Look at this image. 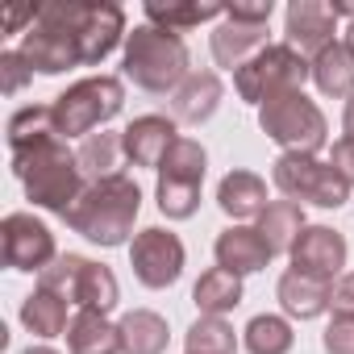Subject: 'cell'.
Returning <instances> with one entry per match:
<instances>
[{
    "label": "cell",
    "mask_w": 354,
    "mask_h": 354,
    "mask_svg": "<svg viewBox=\"0 0 354 354\" xmlns=\"http://www.w3.org/2000/svg\"><path fill=\"white\" fill-rule=\"evenodd\" d=\"M13 158V175L26 184V196L46 209V213H59L67 217L71 205L84 196L88 180H84V171H80V158L67 150V142L59 133L34 142V146H21V150H9Z\"/></svg>",
    "instance_id": "6da1fadb"
},
{
    "label": "cell",
    "mask_w": 354,
    "mask_h": 354,
    "mask_svg": "<svg viewBox=\"0 0 354 354\" xmlns=\"http://www.w3.org/2000/svg\"><path fill=\"white\" fill-rule=\"evenodd\" d=\"M142 213V188L129 175H109L84 188V196L71 205V213L63 217L80 238H88L92 246H125L133 234V221Z\"/></svg>",
    "instance_id": "7a4b0ae2"
},
{
    "label": "cell",
    "mask_w": 354,
    "mask_h": 354,
    "mask_svg": "<svg viewBox=\"0 0 354 354\" xmlns=\"http://www.w3.org/2000/svg\"><path fill=\"white\" fill-rule=\"evenodd\" d=\"M121 71L142 92L167 96V92H175L192 75L188 71V46H184L180 34H167L158 26H133V34L125 38Z\"/></svg>",
    "instance_id": "3957f363"
},
{
    "label": "cell",
    "mask_w": 354,
    "mask_h": 354,
    "mask_svg": "<svg viewBox=\"0 0 354 354\" xmlns=\"http://www.w3.org/2000/svg\"><path fill=\"white\" fill-rule=\"evenodd\" d=\"M50 21H59L75 46H80V59L92 67V63H104L125 34V13L113 0H55V5H42Z\"/></svg>",
    "instance_id": "277c9868"
},
{
    "label": "cell",
    "mask_w": 354,
    "mask_h": 354,
    "mask_svg": "<svg viewBox=\"0 0 354 354\" xmlns=\"http://www.w3.org/2000/svg\"><path fill=\"white\" fill-rule=\"evenodd\" d=\"M125 104V84L117 75H88L75 80L63 96H55V129L59 138H92L109 125Z\"/></svg>",
    "instance_id": "5b68a950"
},
{
    "label": "cell",
    "mask_w": 354,
    "mask_h": 354,
    "mask_svg": "<svg viewBox=\"0 0 354 354\" xmlns=\"http://www.w3.org/2000/svg\"><path fill=\"white\" fill-rule=\"evenodd\" d=\"M38 288L63 296L67 304H80L88 313H113L121 304V288H117V275L104 267V263H92L84 254H59L42 275H38Z\"/></svg>",
    "instance_id": "8992f818"
},
{
    "label": "cell",
    "mask_w": 354,
    "mask_h": 354,
    "mask_svg": "<svg viewBox=\"0 0 354 354\" xmlns=\"http://www.w3.org/2000/svg\"><path fill=\"white\" fill-rule=\"evenodd\" d=\"M304 80H313V63L304 55H296L288 42H275V46H263L246 67L234 71V88L246 104H267L275 96H288V92H304Z\"/></svg>",
    "instance_id": "52a82bcc"
},
{
    "label": "cell",
    "mask_w": 354,
    "mask_h": 354,
    "mask_svg": "<svg viewBox=\"0 0 354 354\" xmlns=\"http://www.w3.org/2000/svg\"><path fill=\"white\" fill-rule=\"evenodd\" d=\"M205 171H209V154L196 138H180L162 167H158V213L171 217V221H188L196 209H201V184H205Z\"/></svg>",
    "instance_id": "ba28073f"
},
{
    "label": "cell",
    "mask_w": 354,
    "mask_h": 354,
    "mask_svg": "<svg viewBox=\"0 0 354 354\" xmlns=\"http://www.w3.org/2000/svg\"><path fill=\"white\" fill-rule=\"evenodd\" d=\"M259 125L275 146H283V154H317L329 142V121L304 92L267 100L259 109Z\"/></svg>",
    "instance_id": "9c48e42d"
},
{
    "label": "cell",
    "mask_w": 354,
    "mask_h": 354,
    "mask_svg": "<svg viewBox=\"0 0 354 354\" xmlns=\"http://www.w3.org/2000/svg\"><path fill=\"white\" fill-rule=\"evenodd\" d=\"M271 184L296 201V205H317V209H342L350 201V184L321 162L317 154H279L271 162Z\"/></svg>",
    "instance_id": "30bf717a"
},
{
    "label": "cell",
    "mask_w": 354,
    "mask_h": 354,
    "mask_svg": "<svg viewBox=\"0 0 354 354\" xmlns=\"http://www.w3.org/2000/svg\"><path fill=\"white\" fill-rule=\"evenodd\" d=\"M184 263H188V250H184L180 234H171L162 225H150V230L133 234V242H129V267H133L138 283L150 292L171 288L184 275Z\"/></svg>",
    "instance_id": "8fae6325"
},
{
    "label": "cell",
    "mask_w": 354,
    "mask_h": 354,
    "mask_svg": "<svg viewBox=\"0 0 354 354\" xmlns=\"http://www.w3.org/2000/svg\"><path fill=\"white\" fill-rule=\"evenodd\" d=\"M0 250H5V267L30 271V275H42L59 259L55 234L34 213H9L0 221Z\"/></svg>",
    "instance_id": "7c38bea8"
},
{
    "label": "cell",
    "mask_w": 354,
    "mask_h": 354,
    "mask_svg": "<svg viewBox=\"0 0 354 354\" xmlns=\"http://www.w3.org/2000/svg\"><path fill=\"white\" fill-rule=\"evenodd\" d=\"M17 55H21V59L30 63V71H38V75H63V71H71V67L84 63L75 38H71L59 21H50L42 5H38V21L26 30L21 46H17Z\"/></svg>",
    "instance_id": "4fadbf2b"
},
{
    "label": "cell",
    "mask_w": 354,
    "mask_h": 354,
    "mask_svg": "<svg viewBox=\"0 0 354 354\" xmlns=\"http://www.w3.org/2000/svg\"><path fill=\"white\" fill-rule=\"evenodd\" d=\"M346 259H350V246L329 225H304V234L292 246V271H304V275L325 279V283L346 275Z\"/></svg>",
    "instance_id": "5bb4252c"
},
{
    "label": "cell",
    "mask_w": 354,
    "mask_h": 354,
    "mask_svg": "<svg viewBox=\"0 0 354 354\" xmlns=\"http://www.w3.org/2000/svg\"><path fill=\"white\" fill-rule=\"evenodd\" d=\"M283 34H288V46L296 55H321L325 46H333V34H337V13L325 0H292L288 13H283Z\"/></svg>",
    "instance_id": "9a60e30c"
},
{
    "label": "cell",
    "mask_w": 354,
    "mask_h": 354,
    "mask_svg": "<svg viewBox=\"0 0 354 354\" xmlns=\"http://www.w3.org/2000/svg\"><path fill=\"white\" fill-rule=\"evenodd\" d=\"M121 142H125V158L133 167H150L158 171L167 150L180 142V133H175V121L162 117V113H146V117H133L125 129H121Z\"/></svg>",
    "instance_id": "2e32d148"
},
{
    "label": "cell",
    "mask_w": 354,
    "mask_h": 354,
    "mask_svg": "<svg viewBox=\"0 0 354 354\" xmlns=\"http://www.w3.org/2000/svg\"><path fill=\"white\" fill-rule=\"evenodd\" d=\"M225 100V84L217 71H192L180 88L171 92V121L180 125H205Z\"/></svg>",
    "instance_id": "e0dca14e"
},
{
    "label": "cell",
    "mask_w": 354,
    "mask_h": 354,
    "mask_svg": "<svg viewBox=\"0 0 354 354\" xmlns=\"http://www.w3.org/2000/svg\"><path fill=\"white\" fill-rule=\"evenodd\" d=\"M213 259H217V267H225V271H234V275H254V271H263L275 254H271V246L263 242V234H259L254 225H230L225 234H217Z\"/></svg>",
    "instance_id": "ac0fdd59"
},
{
    "label": "cell",
    "mask_w": 354,
    "mask_h": 354,
    "mask_svg": "<svg viewBox=\"0 0 354 354\" xmlns=\"http://www.w3.org/2000/svg\"><path fill=\"white\" fill-rule=\"evenodd\" d=\"M329 288H333V283L313 279V275L288 267V271L279 275V283H275V300H279V308H283L288 317H296V321H317L321 313H329Z\"/></svg>",
    "instance_id": "d6986e66"
},
{
    "label": "cell",
    "mask_w": 354,
    "mask_h": 354,
    "mask_svg": "<svg viewBox=\"0 0 354 354\" xmlns=\"http://www.w3.org/2000/svg\"><path fill=\"white\" fill-rule=\"evenodd\" d=\"M263 46H267V26H242V21H230V17H221V26L209 38L213 63L217 67H230V71L246 67Z\"/></svg>",
    "instance_id": "ffe728a7"
},
{
    "label": "cell",
    "mask_w": 354,
    "mask_h": 354,
    "mask_svg": "<svg viewBox=\"0 0 354 354\" xmlns=\"http://www.w3.org/2000/svg\"><path fill=\"white\" fill-rule=\"evenodd\" d=\"M217 205H221V213L225 217H234L238 225L242 221H259V213L271 205L267 201V180L263 175H254V171H230L225 180L217 184Z\"/></svg>",
    "instance_id": "44dd1931"
},
{
    "label": "cell",
    "mask_w": 354,
    "mask_h": 354,
    "mask_svg": "<svg viewBox=\"0 0 354 354\" xmlns=\"http://www.w3.org/2000/svg\"><path fill=\"white\" fill-rule=\"evenodd\" d=\"M67 350L71 354H121V329L104 313L80 308L67 325Z\"/></svg>",
    "instance_id": "7402d4cb"
},
{
    "label": "cell",
    "mask_w": 354,
    "mask_h": 354,
    "mask_svg": "<svg viewBox=\"0 0 354 354\" xmlns=\"http://www.w3.org/2000/svg\"><path fill=\"white\" fill-rule=\"evenodd\" d=\"M313 84H317L321 96L350 100V96H354V50H350L346 42L325 46V50L313 59Z\"/></svg>",
    "instance_id": "603a6c76"
},
{
    "label": "cell",
    "mask_w": 354,
    "mask_h": 354,
    "mask_svg": "<svg viewBox=\"0 0 354 354\" xmlns=\"http://www.w3.org/2000/svg\"><path fill=\"white\" fill-rule=\"evenodd\" d=\"M117 329H121V354H162L171 342V329L154 308H129L117 321Z\"/></svg>",
    "instance_id": "cb8c5ba5"
},
{
    "label": "cell",
    "mask_w": 354,
    "mask_h": 354,
    "mask_svg": "<svg viewBox=\"0 0 354 354\" xmlns=\"http://www.w3.org/2000/svg\"><path fill=\"white\" fill-rule=\"evenodd\" d=\"M304 209L296 205V201H271L263 213H259V234H263V242L271 246V254H292V246H296V238L304 234Z\"/></svg>",
    "instance_id": "d4e9b609"
},
{
    "label": "cell",
    "mask_w": 354,
    "mask_h": 354,
    "mask_svg": "<svg viewBox=\"0 0 354 354\" xmlns=\"http://www.w3.org/2000/svg\"><path fill=\"white\" fill-rule=\"evenodd\" d=\"M192 300L201 308V317H225L242 304V275L225 271V267H213L196 279L192 288Z\"/></svg>",
    "instance_id": "484cf974"
},
{
    "label": "cell",
    "mask_w": 354,
    "mask_h": 354,
    "mask_svg": "<svg viewBox=\"0 0 354 354\" xmlns=\"http://www.w3.org/2000/svg\"><path fill=\"white\" fill-rule=\"evenodd\" d=\"M21 325L34 333V337H63L67 333V300L46 292V288H34L21 304Z\"/></svg>",
    "instance_id": "4316f807"
},
{
    "label": "cell",
    "mask_w": 354,
    "mask_h": 354,
    "mask_svg": "<svg viewBox=\"0 0 354 354\" xmlns=\"http://www.w3.org/2000/svg\"><path fill=\"white\" fill-rule=\"evenodd\" d=\"M121 154H125L121 133H92V138H84V146L75 150L80 171H84L88 184L109 180V175H121V171H117V158H121Z\"/></svg>",
    "instance_id": "83f0119b"
},
{
    "label": "cell",
    "mask_w": 354,
    "mask_h": 354,
    "mask_svg": "<svg viewBox=\"0 0 354 354\" xmlns=\"http://www.w3.org/2000/svg\"><path fill=\"white\" fill-rule=\"evenodd\" d=\"M242 346L250 354H288L296 346V333L288 325V317H275V313H259L250 317V325L242 329Z\"/></svg>",
    "instance_id": "f1b7e54d"
},
{
    "label": "cell",
    "mask_w": 354,
    "mask_h": 354,
    "mask_svg": "<svg viewBox=\"0 0 354 354\" xmlns=\"http://www.w3.org/2000/svg\"><path fill=\"white\" fill-rule=\"evenodd\" d=\"M225 17V5H146V26H158L167 34H180V30H192V26H205V21H221Z\"/></svg>",
    "instance_id": "f546056e"
},
{
    "label": "cell",
    "mask_w": 354,
    "mask_h": 354,
    "mask_svg": "<svg viewBox=\"0 0 354 354\" xmlns=\"http://www.w3.org/2000/svg\"><path fill=\"white\" fill-rule=\"evenodd\" d=\"M184 354H238V333L225 317H201L184 337Z\"/></svg>",
    "instance_id": "4dcf8cb0"
},
{
    "label": "cell",
    "mask_w": 354,
    "mask_h": 354,
    "mask_svg": "<svg viewBox=\"0 0 354 354\" xmlns=\"http://www.w3.org/2000/svg\"><path fill=\"white\" fill-rule=\"evenodd\" d=\"M59 133L55 129V109L50 104H26L9 117V150H21V146H34L42 138Z\"/></svg>",
    "instance_id": "1f68e13d"
},
{
    "label": "cell",
    "mask_w": 354,
    "mask_h": 354,
    "mask_svg": "<svg viewBox=\"0 0 354 354\" xmlns=\"http://www.w3.org/2000/svg\"><path fill=\"white\" fill-rule=\"evenodd\" d=\"M325 354H354V317H333L321 333Z\"/></svg>",
    "instance_id": "d6a6232c"
},
{
    "label": "cell",
    "mask_w": 354,
    "mask_h": 354,
    "mask_svg": "<svg viewBox=\"0 0 354 354\" xmlns=\"http://www.w3.org/2000/svg\"><path fill=\"white\" fill-rule=\"evenodd\" d=\"M0 75H5V96H17L34 71H30V63L17 50H5V55H0Z\"/></svg>",
    "instance_id": "836d02e7"
},
{
    "label": "cell",
    "mask_w": 354,
    "mask_h": 354,
    "mask_svg": "<svg viewBox=\"0 0 354 354\" xmlns=\"http://www.w3.org/2000/svg\"><path fill=\"white\" fill-rule=\"evenodd\" d=\"M329 313L333 317H354V271L337 275L329 288Z\"/></svg>",
    "instance_id": "e575fe53"
},
{
    "label": "cell",
    "mask_w": 354,
    "mask_h": 354,
    "mask_svg": "<svg viewBox=\"0 0 354 354\" xmlns=\"http://www.w3.org/2000/svg\"><path fill=\"white\" fill-rule=\"evenodd\" d=\"M329 167L342 175V180L354 188V138H337L333 150H329Z\"/></svg>",
    "instance_id": "d590c367"
},
{
    "label": "cell",
    "mask_w": 354,
    "mask_h": 354,
    "mask_svg": "<svg viewBox=\"0 0 354 354\" xmlns=\"http://www.w3.org/2000/svg\"><path fill=\"white\" fill-rule=\"evenodd\" d=\"M275 13L271 0H263V5H225V17L230 21H242V26H267Z\"/></svg>",
    "instance_id": "8d00e7d4"
},
{
    "label": "cell",
    "mask_w": 354,
    "mask_h": 354,
    "mask_svg": "<svg viewBox=\"0 0 354 354\" xmlns=\"http://www.w3.org/2000/svg\"><path fill=\"white\" fill-rule=\"evenodd\" d=\"M342 129H346V138H354V96H350L346 109H342Z\"/></svg>",
    "instance_id": "74e56055"
},
{
    "label": "cell",
    "mask_w": 354,
    "mask_h": 354,
    "mask_svg": "<svg viewBox=\"0 0 354 354\" xmlns=\"http://www.w3.org/2000/svg\"><path fill=\"white\" fill-rule=\"evenodd\" d=\"M21 354H59V350H55V346H26Z\"/></svg>",
    "instance_id": "f35d334b"
},
{
    "label": "cell",
    "mask_w": 354,
    "mask_h": 354,
    "mask_svg": "<svg viewBox=\"0 0 354 354\" xmlns=\"http://www.w3.org/2000/svg\"><path fill=\"white\" fill-rule=\"evenodd\" d=\"M346 46H350V50H354V21H350V26H346Z\"/></svg>",
    "instance_id": "ab89813d"
}]
</instances>
